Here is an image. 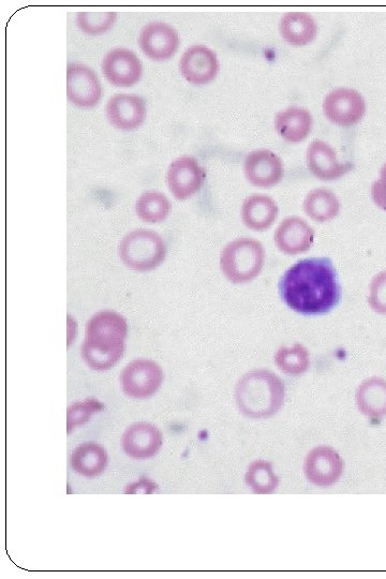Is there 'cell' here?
<instances>
[{"label":"cell","instance_id":"obj_1","mask_svg":"<svg viewBox=\"0 0 386 579\" xmlns=\"http://www.w3.org/2000/svg\"><path fill=\"white\" fill-rule=\"evenodd\" d=\"M282 301L304 316L328 314L341 299V287L332 261L313 258L299 261L281 277Z\"/></svg>","mask_w":386,"mask_h":579},{"label":"cell","instance_id":"obj_2","mask_svg":"<svg viewBox=\"0 0 386 579\" xmlns=\"http://www.w3.org/2000/svg\"><path fill=\"white\" fill-rule=\"evenodd\" d=\"M128 336L127 320L113 310H102L86 325L82 358L92 369L105 371L120 362Z\"/></svg>","mask_w":386,"mask_h":579},{"label":"cell","instance_id":"obj_3","mask_svg":"<svg viewBox=\"0 0 386 579\" xmlns=\"http://www.w3.org/2000/svg\"><path fill=\"white\" fill-rule=\"evenodd\" d=\"M285 396V383L266 369L250 371L236 385L237 406L249 419L273 417L284 405Z\"/></svg>","mask_w":386,"mask_h":579},{"label":"cell","instance_id":"obj_4","mask_svg":"<svg viewBox=\"0 0 386 579\" xmlns=\"http://www.w3.org/2000/svg\"><path fill=\"white\" fill-rule=\"evenodd\" d=\"M168 248L162 237L153 230H133L124 236L118 255L129 269L147 273L165 262Z\"/></svg>","mask_w":386,"mask_h":579},{"label":"cell","instance_id":"obj_5","mask_svg":"<svg viewBox=\"0 0 386 579\" xmlns=\"http://www.w3.org/2000/svg\"><path fill=\"white\" fill-rule=\"evenodd\" d=\"M264 262L262 244L248 237L230 242L220 255L221 272L233 284H246L254 280L262 271Z\"/></svg>","mask_w":386,"mask_h":579},{"label":"cell","instance_id":"obj_6","mask_svg":"<svg viewBox=\"0 0 386 579\" xmlns=\"http://www.w3.org/2000/svg\"><path fill=\"white\" fill-rule=\"evenodd\" d=\"M163 370L153 360L138 359L122 371V390L130 398L146 399L153 396L163 382Z\"/></svg>","mask_w":386,"mask_h":579},{"label":"cell","instance_id":"obj_7","mask_svg":"<svg viewBox=\"0 0 386 579\" xmlns=\"http://www.w3.org/2000/svg\"><path fill=\"white\" fill-rule=\"evenodd\" d=\"M102 85L97 73L82 64L67 66V98L81 109L95 108L102 98Z\"/></svg>","mask_w":386,"mask_h":579},{"label":"cell","instance_id":"obj_8","mask_svg":"<svg viewBox=\"0 0 386 579\" xmlns=\"http://www.w3.org/2000/svg\"><path fill=\"white\" fill-rule=\"evenodd\" d=\"M205 178V170L196 158L182 156L171 162L167 185L176 200L184 201L201 190Z\"/></svg>","mask_w":386,"mask_h":579},{"label":"cell","instance_id":"obj_9","mask_svg":"<svg viewBox=\"0 0 386 579\" xmlns=\"http://www.w3.org/2000/svg\"><path fill=\"white\" fill-rule=\"evenodd\" d=\"M181 39L176 29L163 22L146 24L139 36L142 53L154 62L169 61L180 49Z\"/></svg>","mask_w":386,"mask_h":579},{"label":"cell","instance_id":"obj_10","mask_svg":"<svg viewBox=\"0 0 386 579\" xmlns=\"http://www.w3.org/2000/svg\"><path fill=\"white\" fill-rule=\"evenodd\" d=\"M344 469V459L328 445H319L311 450L304 464L307 480L321 488L336 484L343 475Z\"/></svg>","mask_w":386,"mask_h":579},{"label":"cell","instance_id":"obj_11","mask_svg":"<svg viewBox=\"0 0 386 579\" xmlns=\"http://www.w3.org/2000/svg\"><path fill=\"white\" fill-rule=\"evenodd\" d=\"M365 111L364 98L351 88H337L323 102L324 115L338 126L351 127L358 124Z\"/></svg>","mask_w":386,"mask_h":579},{"label":"cell","instance_id":"obj_12","mask_svg":"<svg viewBox=\"0 0 386 579\" xmlns=\"http://www.w3.org/2000/svg\"><path fill=\"white\" fill-rule=\"evenodd\" d=\"M103 76L116 87H133L143 76V65L139 56L125 48L110 50L102 59Z\"/></svg>","mask_w":386,"mask_h":579},{"label":"cell","instance_id":"obj_13","mask_svg":"<svg viewBox=\"0 0 386 579\" xmlns=\"http://www.w3.org/2000/svg\"><path fill=\"white\" fill-rule=\"evenodd\" d=\"M146 114L145 100L138 95L115 94L107 102L106 116L116 129L135 130L144 123Z\"/></svg>","mask_w":386,"mask_h":579},{"label":"cell","instance_id":"obj_14","mask_svg":"<svg viewBox=\"0 0 386 579\" xmlns=\"http://www.w3.org/2000/svg\"><path fill=\"white\" fill-rule=\"evenodd\" d=\"M180 71L193 85H204L215 80L219 72L216 53L205 46H192L181 57Z\"/></svg>","mask_w":386,"mask_h":579},{"label":"cell","instance_id":"obj_15","mask_svg":"<svg viewBox=\"0 0 386 579\" xmlns=\"http://www.w3.org/2000/svg\"><path fill=\"white\" fill-rule=\"evenodd\" d=\"M244 171L247 180L259 188H271L284 177V163L273 152L259 150L251 152L245 159Z\"/></svg>","mask_w":386,"mask_h":579},{"label":"cell","instance_id":"obj_16","mask_svg":"<svg viewBox=\"0 0 386 579\" xmlns=\"http://www.w3.org/2000/svg\"><path fill=\"white\" fill-rule=\"evenodd\" d=\"M315 231L300 217H288L281 222L275 233L278 249L286 255L303 254L313 246Z\"/></svg>","mask_w":386,"mask_h":579},{"label":"cell","instance_id":"obj_17","mask_svg":"<svg viewBox=\"0 0 386 579\" xmlns=\"http://www.w3.org/2000/svg\"><path fill=\"white\" fill-rule=\"evenodd\" d=\"M125 453L138 460L155 456L162 447L160 430L150 423L140 422L131 425L123 435Z\"/></svg>","mask_w":386,"mask_h":579},{"label":"cell","instance_id":"obj_18","mask_svg":"<svg viewBox=\"0 0 386 579\" xmlns=\"http://www.w3.org/2000/svg\"><path fill=\"white\" fill-rule=\"evenodd\" d=\"M307 166L321 181H334L352 169L350 163L339 162L333 148L323 141L311 143L307 151Z\"/></svg>","mask_w":386,"mask_h":579},{"label":"cell","instance_id":"obj_19","mask_svg":"<svg viewBox=\"0 0 386 579\" xmlns=\"http://www.w3.org/2000/svg\"><path fill=\"white\" fill-rule=\"evenodd\" d=\"M278 217L276 202L265 195H252L242 206L244 225L252 231H265L272 227Z\"/></svg>","mask_w":386,"mask_h":579},{"label":"cell","instance_id":"obj_20","mask_svg":"<svg viewBox=\"0 0 386 579\" xmlns=\"http://www.w3.org/2000/svg\"><path fill=\"white\" fill-rule=\"evenodd\" d=\"M278 135L290 143L304 141L313 128V116L306 109L292 107L276 117Z\"/></svg>","mask_w":386,"mask_h":579},{"label":"cell","instance_id":"obj_21","mask_svg":"<svg viewBox=\"0 0 386 579\" xmlns=\"http://www.w3.org/2000/svg\"><path fill=\"white\" fill-rule=\"evenodd\" d=\"M71 467L74 472L86 478H96L108 465V454L100 444L88 441L73 451Z\"/></svg>","mask_w":386,"mask_h":579},{"label":"cell","instance_id":"obj_22","mask_svg":"<svg viewBox=\"0 0 386 579\" xmlns=\"http://www.w3.org/2000/svg\"><path fill=\"white\" fill-rule=\"evenodd\" d=\"M356 404L370 419L386 417V380L378 377L365 380L356 392Z\"/></svg>","mask_w":386,"mask_h":579},{"label":"cell","instance_id":"obj_23","mask_svg":"<svg viewBox=\"0 0 386 579\" xmlns=\"http://www.w3.org/2000/svg\"><path fill=\"white\" fill-rule=\"evenodd\" d=\"M280 33L292 46L302 47L315 40L318 25L307 13H288L281 19Z\"/></svg>","mask_w":386,"mask_h":579},{"label":"cell","instance_id":"obj_24","mask_svg":"<svg viewBox=\"0 0 386 579\" xmlns=\"http://www.w3.org/2000/svg\"><path fill=\"white\" fill-rule=\"evenodd\" d=\"M304 211L315 221H330L339 214L340 203L333 191L318 188L308 193L304 201Z\"/></svg>","mask_w":386,"mask_h":579},{"label":"cell","instance_id":"obj_25","mask_svg":"<svg viewBox=\"0 0 386 579\" xmlns=\"http://www.w3.org/2000/svg\"><path fill=\"white\" fill-rule=\"evenodd\" d=\"M136 211L138 217L146 224H159L169 217L172 204L166 195L151 190L142 193L139 197Z\"/></svg>","mask_w":386,"mask_h":579},{"label":"cell","instance_id":"obj_26","mask_svg":"<svg viewBox=\"0 0 386 579\" xmlns=\"http://www.w3.org/2000/svg\"><path fill=\"white\" fill-rule=\"evenodd\" d=\"M246 484L252 492L258 495H269L276 491L279 478L273 470V465L265 460H256L246 473Z\"/></svg>","mask_w":386,"mask_h":579},{"label":"cell","instance_id":"obj_27","mask_svg":"<svg viewBox=\"0 0 386 579\" xmlns=\"http://www.w3.org/2000/svg\"><path fill=\"white\" fill-rule=\"evenodd\" d=\"M308 350L301 344L293 347H281L275 356L277 367L282 373L300 376L306 373L310 365Z\"/></svg>","mask_w":386,"mask_h":579},{"label":"cell","instance_id":"obj_28","mask_svg":"<svg viewBox=\"0 0 386 579\" xmlns=\"http://www.w3.org/2000/svg\"><path fill=\"white\" fill-rule=\"evenodd\" d=\"M117 20L116 12H80L77 23L81 31L89 36H100L110 31Z\"/></svg>","mask_w":386,"mask_h":579},{"label":"cell","instance_id":"obj_29","mask_svg":"<svg viewBox=\"0 0 386 579\" xmlns=\"http://www.w3.org/2000/svg\"><path fill=\"white\" fill-rule=\"evenodd\" d=\"M103 409H105V405L95 398H88L83 402L71 405L67 412L68 434L72 433L74 428L86 424L95 413L101 412Z\"/></svg>","mask_w":386,"mask_h":579},{"label":"cell","instance_id":"obj_30","mask_svg":"<svg viewBox=\"0 0 386 579\" xmlns=\"http://www.w3.org/2000/svg\"><path fill=\"white\" fill-rule=\"evenodd\" d=\"M368 302L376 313L386 315V272L378 274L371 281Z\"/></svg>","mask_w":386,"mask_h":579},{"label":"cell","instance_id":"obj_31","mask_svg":"<svg viewBox=\"0 0 386 579\" xmlns=\"http://www.w3.org/2000/svg\"><path fill=\"white\" fill-rule=\"evenodd\" d=\"M371 196L380 209L386 212V162L381 169L380 180L371 187Z\"/></svg>","mask_w":386,"mask_h":579},{"label":"cell","instance_id":"obj_32","mask_svg":"<svg viewBox=\"0 0 386 579\" xmlns=\"http://www.w3.org/2000/svg\"><path fill=\"white\" fill-rule=\"evenodd\" d=\"M157 489V484L147 478H142L137 483H132L127 486L125 494L129 495H151Z\"/></svg>","mask_w":386,"mask_h":579}]
</instances>
